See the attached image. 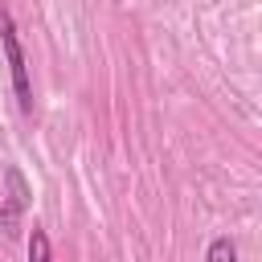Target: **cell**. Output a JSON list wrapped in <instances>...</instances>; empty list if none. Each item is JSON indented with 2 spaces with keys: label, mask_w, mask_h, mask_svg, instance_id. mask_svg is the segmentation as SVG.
<instances>
[{
  "label": "cell",
  "mask_w": 262,
  "mask_h": 262,
  "mask_svg": "<svg viewBox=\"0 0 262 262\" xmlns=\"http://www.w3.org/2000/svg\"><path fill=\"white\" fill-rule=\"evenodd\" d=\"M0 45H4V57H8V74H12L16 102H20V111H33V82H29V66H25V53H20L16 29H12V20H8V12H4V8H0Z\"/></svg>",
  "instance_id": "1"
},
{
  "label": "cell",
  "mask_w": 262,
  "mask_h": 262,
  "mask_svg": "<svg viewBox=\"0 0 262 262\" xmlns=\"http://www.w3.org/2000/svg\"><path fill=\"white\" fill-rule=\"evenodd\" d=\"M4 184H8V196L0 201V229H4L8 237H16V229H20V213L29 209L33 188H29V180L20 176V168H8V172H4Z\"/></svg>",
  "instance_id": "2"
},
{
  "label": "cell",
  "mask_w": 262,
  "mask_h": 262,
  "mask_svg": "<svg viewBox=\"0 0 262 262\" xmlns=\"http://www.w3.org/2000/svg\"><path fill=\"white\" fill-rule=\"evenodd\" d=\"M29 262H53V258H49V237H45V229H37V225H33V237H29Z\"/></svg>",
  "instance_id": "3"
},
{
  "label": "cell",
  "mask_w": 262,
  "mask_h": 262,
  "mask_svg": "<svg viewBox=\"0 0 262 262\" xmlns=\"http://www.w3.org/2000/svg\"><path fill=\"white\" fill-rule=\"evenodd\" d=\"M205 262H237V250H233V242H229V237H217V242L209 246Z\"/></svg>",
  "instance_id": "4"
}]
</instances>
